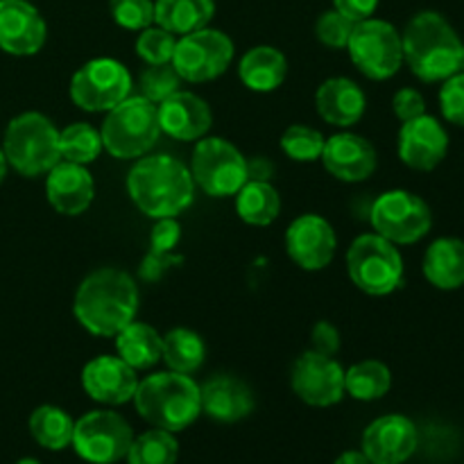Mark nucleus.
Segmentation results:
<instances>
[{"mask_svg":"<svg viewBox=\"0 0 464 464\" xmlns=\"http://www.w3.org/2000/svg\"><path fill=\"white\" fill-rule=\"evenodd\" d=\"M181 227L177 218H161L154 222L152 236H150V252L154 256H172V249L179 245Z\"/></svg>","mask_w":464,"mask_h":464,"instance_id":"obj_41","label":"nucleus"},{"mask_svg":"<svg viewBox=\"0 0 464 464\" xmlns=\"http://www.w3.org/2000/svg\"><path fill=\"white\" fill-rule=\"evenodd\" d=\"M236 213L252 227H267L279 218L281 198L270 181L247 179L236 193Z\"/></svg>","mask_w":464,"mask_h":464,"instance_id":"obj_29","label":"nucleus"},{"mask_svg":"<svg viewBox=\"0 0 464 464\" xmlns=\"http://www.w3.org/2000/svg\"><path fill=\"white\" fill-rule=\"evenodd\" d=\"M102 148L116 159H140L161 136L159 107L143 95H130L107 111L102 122Z\"/></svg>","mask_w":464,"mask_h":464,"instance_id":"obj_6","label":"nucleus"},{"mask_svg":"<svg viewBox=\"0 0 464 464\" xmlns=\"http://www.w3.org/2000/svg\"><path fill=\"white\" fill-rule=\"evenodd\" d=\"M424 276L438 290H458L464 285V240L438 238L424 254Z\"/></svg>","mask_w":464,"mask_h":464,"instance_id":"obj_26","label":"nucleus"},{"mask_svg":"<svg viewBox=\"0 0 464 464\" xmlns=\"http://www.w3.org/2000/svg\"><path fill=\"white\" fill-rule=\"evenodd\" d=\"M45 21L27 0H0V50L14 57L36 54L45 44Z\"/></svg>","mask_w":464,"mask_h":464,"instance_id":"obj_18","label":"nucleus"},{"mask_svg":"<svg viewBox=\"0 0 464 464\" xmlns=\"http://www.w3.org/2000/svg\"><path fill=\"white\" fill-rule=\"evenodd\" d=\"M403 62L421 82H444L458 72L462 41L438 12H420L401 34Z\"/></svg>","mask_w":464,"mask_h":464,"instance_id":"obj_3","label":"nucleus"},{"mask_svg":"<svg viewBox=\"0 0 464 464\" xmlns=\"http://www.w3.org/2000/svg\"><path fill=\"white\" fill-rule=\"evenodd\" d=\"M102 136L89 122H72L59 130V154L62 161L89 166L102 152Z\"/></svg>","mask_w":464,"mask_h":464,"instance_id":"obj_33","label":"nucleus"},{"mask_svg":"<svg viewBox=\"0 0 464 464\" xmlns=\"http://www.w3.org/2000/svg\"><path fill=\"white\" fill-rule=\"evenodd\" d=\"M285 75H288V59L272 45H256L247 50L238 63L240 82L256 93L276 91L285 82Z\"/></svg>","mask_w":464,"mask_h":464,"instance_id":"obj_25","label":"nucleus"},{"mask_svg":"<svg viewBox=\"0 0 464 464\" xmlns=\"http://www.w3.org/2000/svg\"><path fill=\"white\" fill-rule=\"evenodd\" d=\"M131 75L125 63L111 57H98L80 66L72 75L71 100L82 111H111L131 95Z\"/></svg>","mask_w":464,"mask_h":464,"instance_id":"obj_11","label":"nucleus"},{"mask_svg":"<svg viewBox=\"0 0 464 464\" xmlns=\"http://www.w3.org/2000/svg\"><path fill=\"white\" fill-rule=\"evenodd\" d=\"M417 426L403 415L379 417L362 433V453L372 464H403L417 451Z\"/></svg>","mask_w":464,"mask_h":464,"instance_id":"obj_17","label":"nucleus"},{"mask_svg":"<svg viewBox=\"0 0 464 464\" xmlns=\"http://www.w3.org/2000/svg\"><path fill=\"white\" fill-rule=\"evenodd\" d=\"M311 340H313V352L317 353H324V356H335L340 349V331L335 329L331 322H317L315 326H313V334H311Z\"/></svg>","mask_w":464,"mask_h":464,"instance_id":"obj_43","label":"nucleus"},{"mask_svg":"<svg viewBox=\"0 0 464 464\" xmlns=\"http://www.w3.org/2000/svg\"><path fill=\"white\" fill-rule=\"evenodd\" d=\"M82 388L93 401L104 406H121L134 399L139 376L134 367L118 356H98L82 370Z\"/></svg>","mask_w":464,"mask_h":464,"instance_id":"obj_19","label":"nucleus"},{"mask_svg":"<svg viewBox=\"0 0 464 464\" xmlns=\"http://www.w3.org/2000/svg\"><path fill=\"white\" fill-rule=\"evenodd\" d=\"M184 261L181 256H154V254H145L143 263H140V279L145 281H159L172 266H179Z\"/></svg>","mask_w":464,"mask_h":464,"instance_id":"obj_44","label":"nucleus"},{"mask_svg":"<svg viewBox=\"0 0 464 464\" xmlns=\"http://www.w3.org/2000/svg\"><path fill=\"white\" fill-rule=\"evenodd\" d=\"M347 272L352 284L372 297H385L403 284V256L397 245L379 234H362L349 245Z\"/></svg>","mask_w":464,"mask_h":464,"instance_id":"obj_7","label":"nucleus"},{"mask_svg":"<svg viewBox=\"0 0 464 464\" xmlns=\"http://www.w3.org/2000/svg\"><path fill=\"white\" fill-rule=\"evenodd\" d=\"M5 159L23 177L48 175L59 161V130L48 116L25 111L5 130Z\"/></svg>","mask_w":464,"mask_h":464,"instance_id":"obj_5","label":"nucleus"},{"mask_svg":"<svg viewBox=\"0 0 464 464\" xmlns=\"http://www.w3.org/2000/svg\"><path fill=\"white\" fill-rule=\"evenodd\" d=\"M338 249L334 227L315 213H304L290 222L285 231V252L295 266L306 272H320L331 266Z\"/></svg>","mask_w":464,"mask_h":464,"instance_id":"obj_15","label":"nucleus"},{"mask_svg":"<svg viewBox=\"0 0 464 464\" xmlns=\"http://www.w3.org/2000/svg\"><path fill=\"white\" fill-rule=\"evenodd\" d=\"M335 464H372L362 451H347L335 460Z\"/></svg>","mask_w":464,"mask_h":464,"instance_id":"obj_47","label":"nucleus"},{"mask_svg":"<svg viewBox=\"0 0 464 464\" xmlns=\"http://www.w3.org/2000/svg\"><path fill=\"white\" fill-rule=\"evenodd\" d=\"M272 175H275V163L267 161V159H263V157L247 159V177H249V179L270 181Z\"/></svg>","mask_w":464,"mask_h":464,"instance_id":"obj_46","label":"nucleus"},{"mask_svg":"<svg viewBox=\"0 0 464 464\" xmlns=\"http://www.w3.org/2000/svg\"><path fill=\"white\" fill-rule=\"evenodd\" d=\"M7 159H5V152H3V148H0V184H3V179H5V175H7Z\"/></svg>","mask_w":464,"mask_h":464,"instance_id":"obj_48","label":"nucleus"},{"mask_svg":"<svg viewBox=\"0 0 464 464\" xmlns=\"http://www.w3.org/2000/svg\"><path fill=\"white\" fill-rule=\"evenodd\" d=\"M113 21L125 30H145L154 23L152 0H111L109 3Z\"/></svg>","mask_w":464,"mask_h":464,"instance_id":"obj_39","label":"nucleus"},{"mask_svg":"<svg viewBox=\"0 0 464 464\" xmlns=\"http://www.w3.org/2000/svg\"><path fill=\"white\" fill-rule=\"evenodd\" d=\"M75 421L57 406H39L30 415V433L36 442L50 451H62L72 444Z\"/></svg>","mask_w":464,"mask_h":464,"instance_id":"obj_32","label":"nucleus"},{"mask_svg":"<svg viewBox=\"0 0 464 464\" xmlns=\"http://www.w3.org/2000/svg\"><path fill=\"white\" fill-rule=\"evenodd\" d=\"M127 193L140 213L152 220L177 218L193 204L195 181L190 168L168 154L140 157L127 175Z\"/></svg>","mask_w":464,"mask_h":464,"instance_id":"obj_2","label":"nucleus"},{"mask_svg":"<svg viewBox=\"0 0 464 464\" xmlns=\"http://www.w3.org/2000/svg\"><path fill=\"white\" fill-rule=\"evenodd\" d=\"M315 109L329 125L352 127L365 116V91L349 77H331L317 89Z\"/></svg>","mask_w":464,"mask_h":464,"instance_id":"obj_24","label":"nucleus"},{"mask_svg":"<svg viewBox=\"0 0 464 464\" xmlns=\"http://www.w3.org/2000/svg\"><path fill=\"white\" fill-rule=\"evenodd\" d=\"M347 50L358 71L376 82L394 77L403 63L401 34L392 23L381 18L358 21L349 36Z\"/></svg>","mask_w":464,"mask_h":464,"instance_id":"obj_9","label":"nucleus"},{"mask_svg":"<svg viewBox=\"0 0 464 464\" xmlns=\"http://www.w3.org/2000/svg\"><path fill=\"white\" fill-rule=\"evenodd\" d=\"M449 152V134L438 118L424 116L401 122L399 159L412 170H435Z\"/></svg>","mask_w":464,"mask_h":464,"instance_id":"obj_16","label":"nucleus"},{"mask_svg":"<svg viewBox=\"0 0 464 464\" xmlns=\"http://www.w3.org/2000/svg\"><path fill=\"white\" fill-rule=\"evenodd\" d=\"M392 111L401 122H408L412 121V118L424 116L426 113L424 95H421L417 89H411V86L399 89L392 98Z\"/></svg>","mask_w":464,"mask_h":464,"instance_id":"obj_42","label":"nucleus"},{"mask_svg":"<svg viewBox=\"0 0 464 464\" xmlns=\"http://www.w3.org/2000/svg\"><path fill=\"white\" fill-rule=\"evenodd\" d=\"M370 222L374 234L383 236L394 245L420 243L433 227L430 207L411 190H388L379 195L370 208Z\"/></svg>","mask_w":464,"mask_h":464,"instance_id":"obj_10","label":"nucleus"},{"mask_svg":"<svg viewBox=\"0 0 464 464\" xmlns=\"http://www.w3.org/2000/svg\"><path fill=\"white\" fill-rule=\"evenodd\" d=\"M193 181L211 198H229L243 188L247 177V159L236 145L220 136H204L190 157Z\"/></svg>","mask_w":464,"mask_h":464,"instance_id":"obj_8","label":"nucleus"},{"mask_svg":"<svg viewBox=\"0 0 464 464\" xmlns=\"http://www.w3.org/2000/svg\"><path fill=\"white\" fill-rule=\"evenodd\" d=\"M290 383L295 394L308 406H335L344 397V367L334 356L311 349L295 361Z\"/></svg>","mask_w":464,"mask_h":464,"instance_id":"obj_14","label":"nucleus"},{"mask_svg":"<svg viewBox=\"0 0 464 464\" xmlns=\"http://www.w3.org/2000/svg\"><path fill=\"white\" fill-rule=\"evenodd\" d=\"M45 198L62 216H82L93 204V177L86 166L59 161L45 177Z\"/></svg>","mask_w":464,"mask_h":464,"instance_id":"obj_21","label":"nucleus"},{"mask_svg":"<svg viewBox=\"0 0 464 464\" xmlns=\"http://www.w3.org/2000/svg\"><path fill=\"white\" fill-rule=\"evenodd\" d=\"M136 412L154 429H163L168 433H179L188 429L202 415L199 401V385L190 379V374L179 372H157L139 381L134 392Z\"/></svg>","mask_w":464,"mask_h":464,"instance_id":"obj_4","label":"nucleus"},{"mask_svg":"<svg viewBox=\"0 0 464 464\" xmlns=\"http://www.w3.org/2000/svg\"><path fill=\"white\" fill-rule=\"evenodd\" d=\"M440 109H442L444 121L464 127V72H456L442 82Z\"/></svg>","mask_w":464,"mask_h":464,"instance_id":"obj_40","label":"nucleus"},{"mask_svg":"<svg viewBox=\"0 0 464 464\" xmlns=\"http://www.w3.org/2000/svg\"><path fill=\"white\" fill-rule=\"evenodd\" d=\"M16 464H41V462L34 460V458H23V460H18Z\"/></svg>","mask_w":464,"mask_h":464,"instance_id":"obj_50","label":"nucleus"},{"mask_svg":"<svg viewBox=\"0 0 464 464\" xmlns=\"http://www.w3.org/2000/svg\"><path fill=\"white\" fill-rule=\"evenodd\" d=\"M353 25H356V21H352V18H347L344 14H340L338 9H331V12H324L317 18L315 36L320 44L326 45V48H347Z\"/></svg>","mask_w":464,"mask_h":464,"instance_id":"obj_38","label":"nucleus"},{"mask_svg":"<svg viewBox=\"0 0 464 464\" xmlns=\"http://www.w3.org/2000/svg\"><path fill=\"white\" fill-rule=\"evenodd\" d=\"M376 7H379V0H334V9H338L340 14L356 23L372 18Z\"/></svg>","mask_w":464,"mask_h":464,"instance_id":"obj_45","label":"nucleus"},{"mask_svg":"<svg viewBox=\"0 0 464 464\" xmlns=\"http://www.w3.org/2000/svg\"><path fill=\"white\" fill-rule=\"evenodd\" d=\"M204 358H207V344H204L202 335L195 331L179 326L163 335L161 361L166 362L168 370L179 372V374H193L204 365Z\"/></svg>","mask_w":464,"mask_h":464,"instance_id":"obj_30","label":"nucleus"},{"mask_svg":"<svg viewBox=\"0 0 464 464\" xmlns=\"http://www.w3.org/2000/svg\"><path fill=\"white\" fill-rule=\"evenodd\" d=\"M163 335L145 322H131L116 335V356L134 370H150L161 361Z\"/></svg>","mask_w":464,"mask_h":464,"instance_id":"obj_28","label":"nucleus"},{"mask_svg":"<svg viewBox=\"0 0 464 464\" xmlns=\"http://www.w3.org/2000/svg\"><path fill=\"white\" fill-rule=\"evenodd\" d=\"M134 430L118 412L91 411L75 421L72 449L91 464H116L127 456Z\"/></svg>","mask_w":464,"mask_h":464,"instance_id":"obj_13","label":"nucleus"},{"mask_svg":"<svg viewBox=\"0 0 464 464\" xmlns=\"http://www.w3.org/2000/svg\"><path fill=\"white\" fill-rule=\"evenodd\" d=\"M216 14L213 0H157L154 23L175 36L190 34L211 23Z\"/></svg>","mask_w":464,"mask_h":464,"instance_id":"obj_27","label":"nucleus"},{"mask_svg":"<svg viewBox=\"0 0 464 464\" xmlns=\"http://www.w3.org/2000/svg\"><path fill=\"white\" fill-rule=\"evenodd\" d=\"M320 159L335 179L347 181V184L370 179L379 166V154L374 145L365 136L352 134V131L326 139Z\"/></svg>","mask_w":464,"mask_h":464,"instance_id":"obj_20","label":"nucleus"},{"mask_svg":"<svg viewBox=\"0 0 464 464\" xmlns=\"http://www.w3.org/2000/svg\"><path fill=\"white\" fill-rule=\"evenodd\" d=\"M326 139L308 125H290L281 136V150L297 163H313L322 157Z\"/></svg>","mask_w":464,"mask_h":464,"instance_id":"obj_35","label":"nucleus"},{"mask_svg":"<svg viewBox=\"0 0 464 464\" xmlns=\"http://www.w3.org/2000/svg\"><path fill=\"white\" fill-rule=\"evenodd\" d=\"M458 72H464V44L460 50V59H458Z\"/></svg>","mask_w":464,"mask_h":464,"instance_id":"obj_49","label":"nucleus"},{"mask_svg":"<svg viewBox=\"0 0 464 464\" xmlns=\"http://www.w3.org/2000/svg\"><path fill=\"white\" fill-rule=\"evenodd\" d=\"M234 59V41L220 30L202 27L177 39L172 66L184 82L202 84L225 75Z\"/></svg>","mask_w":464,"mask_h":464,"instance_id":"obj_12","label":"nucleus"},{"mask_svg":"<svg viewBox=\"0 0 464 464\" xmlns=\"http://www.w3.org/2000/svg\"><path fill=\"white\" fill-rule=\"evenodd\" d=\"M177 36L172 32L163 30V27H145L140 30L139 39H136V54L143 59L148 66L154 63H170L172 53H175Z\"/></svg>","mask_w":464,"mask_h":464,"instance_id":"obj_37","label":"nucleus"},{"mask_svg":"<svg viewBox=\"0 0 464 464\" xmlns=\"http://www.w3.org/2000/svg\"><path fill=\"white\" fill-rule=\"evenodd\" d=\"M199 401L204 415L222 424H236L254 411L252 388L229 374H218L199 385Z\"/></svg>","mask_w":464,"mask_h":464,"instance_id":"obj_23","label":"nucleus"},{"mask_svg":"<svg viewBox=\"0 0 464 464\" xmlns=\"http://www.w3.org/2000/svg\"><path fill=\"white\" fill-rule=\"evenodd\" d=\"M392 388V372L381 361H361L344 370V392L358 401H376Z\"/></svg>","mask_w":464,"mask_h":464,"instance_id":"obj_31","label":"nucleus"},{"mask_svg":"<svg viewBox=\"0 0 464 464\" xmlns=\"http://www.w3.org/2000/svg\"><path fill=\"white\" fill-rule=\"evenodd\" d=\"M181 84H184V80H181V75L177 72V68L172 66V62L148 66L143 72H140V80H139L140 95L148 98L150 102L157 104V107L163 102V100L170 98L172 93L181 91Z\"/></svg>","mask_w":464,"mask_h":464,"instance_id":"obj_36","label":"nucleus"},{"mask_svg":"<svg viewBox=\"0 0 464 464\" xmlns=\"http://www.w3.org/2000/svg\"><path fill=\"white\" fill-rule=\"evenodd\" d=\"M139 285L118 267H100L80 284L72 313L82 329L100 338H116L139 313Z\"/></svg>","mask_w":464,"mask_h":464,"instance_id":"obj_1","label":"nucleus"},{"mask_svg":"<svg viewBox=\"0 0 464 464\" xmlns=\"http://www.w3.org/2000/svg\"><path fill=\"white\" fill-rule=\"evenodd\" d=\"M127 464H175L179 458V444L175 435L163 429H152L131 440Z\"/></svg>","mask_w":464,"mask_h":464,"instance_id":"obj_34","label":"nucleus"},{"mask_svg":"<svg viewBox=\"0 0 464 464\" xmlns=\"http://www.w3.org/2000/svg\"><path fill=\"white\" fill-rule=\"evenodd\" d=\"M161 131L177 140H199L213 125L211 107L190 91H177L159 104Z\"/></svg>","mask_w":464,"mask_h":464,"instance_id":"obj_22","label":"nucleus"}]
</instances>
